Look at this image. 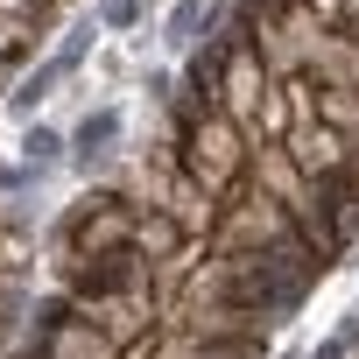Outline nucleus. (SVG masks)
Masks as SVG:
<instances>
[{"instance_id":"1","label":"nucleus","mask_w":359,"mask_h":359,"mask_svg":"<svg viewBox=\"0 0 359 359\" xmlns=\"http://www.w3.org/2000/svg\"><path fill=\"white\" fill-rule=\"evenodd\" d=\"M113 134H120V113H92V120L78 127V162L92 169V162L106 155V141H113Z\"/></svg>"},{"instance_id":"2","label":"nucleus","mask_w":359,"mask_h":359,"mask_svg":"<svg viewBox=\"0 0 359 359\" xmlns=\"http://www.w3.org/2000/svg\"><path fill=\"white\" fill-rule=\"evenodd\" d=\"M212 22V8H205V0H176V15H169V43L176 50H184V43H198V29Z\"/></svg>"},{"instance_id":"3","label":"nucleus","mask_w":359,"mask_h":359,"mask_svg":"<svg viewBox=\"0 0 359 359\" xmlns=\"http://www.w3.org/2000/svg\"><path fill=\"white\" fill-rule=\"evenodd\" d=\"M64 71H71V64H64V57H57V64H43V71H36V78H29V85H22V92H15V106H22V113H29V106H36V99H50V85H57V78H64Z\"/></svg>"},{"instance_id":"4","label":"nucleus","mask_w":359,"mask_h":359,"mask_svg":"<svg viewBox=\"0 0 359 359\" xmlns=\"http://www.w3.org/2000/svg\"><path fill=\"white\" fill-rule=\"evenodd\" d=\"M22 155H29V162H36V169H50V162H57V155H64V141H57V134H50V127H29V141H22Z\"/></svg>"},{"instance_id":"5","label":"nucleus","mask_w":359,"mask_h":359,"mask_svg":"<svg viewBox=\"0 0 359 359\" xmlns=\"http://www.w3.org/2000/svg\"><path fill=\"white\" fill-rule=\"evenodd\" d=\"M99 15H106V22H113V29H127V22H134V15H141V0H106V8H99Z\"/></svg>"},{"instance_id":"6","label":"nucleus","mask_w":359,"mask_h":359,"mask_svg":"<svg viewBox=\"0 0 359 359\" xmlns=\"http://www.w3.org/2000/svg\"><path fill=\"white\" fill-rule=\"evenodd\" d=\"M310 359H345V338H324V345H317Z\"/></svg>"}]
</instances>
